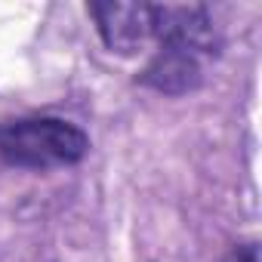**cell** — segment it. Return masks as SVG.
<instances>
[{
	"label": "cell",
	"instance_id": "5",
	"mask_svg": "<svg viewBox=\"0 0 262 262\" xmlns=\"http://www.w3.org/2000/svg\"><path fill=\"white\" fill-rule=\"evenodd\" d=\"M222 262H259V250L256 244H244V247H234Z\"/></svg>",
	"mask_w": 262,
	"mask_h": 262
},
{
	"label": "cell",
	"instance_id": "1",
	"mask_svg": "<svg viewBox=\"0 0 262 262\" xmlns=\"http://www.w3.org/2000/svg\"><path fill=\"white\" fill-rule=\"evenodd\" d=\"M86 151V133L59 117H25L0 126V158L13 167H68L77 164Z\"/></svg>",
	"mask_w": 262,
	"mask_h": 262
},
{
	"label": "cell",
	"instance_id": "2",
	"mask_svg": "<svg viewBox=\"0 0 262 262\" xmlns=\"http://www.w3.org/2000/svg\"><path fill=\"white\" fill-rule=\"evenodd\" d=\"M90 16L108 50L114 53H139L148 40H155V7L151 4H123V0H105L90 4Z\"/></svg>",
	"mask_w": 262,
	"mask_h": 262
},
{
	"label": "cell",
	"instance_id": "3",
	"mask_svg": "<svg viewBox=\"0 0 262 262\" xmlns=\"http://www.w3.org/2000/svg\"><path fill=\"white\" fill-rule=\"evenodd\" d=\"M155 40L188 50L204 62L219 53V34L204 7H155Z\"/></svg>",
	"mask_w": 262,
	"mask_h": 262
},
{
	"label": "cell",
	"instance_id": "4",
	"mask_svg": "<svg viewBox=\"0 0 262 262\" xmlns=\"http://www.w3.org/2000/svg\"><path fill=\"white\" fill-rule=\"evenodd\" d=\"M139 83L158 93H167V96L191 93L204 83V59L179 47H161L151 56V62L142 68Z\"/></svg>",
	"mask_w": 262,
	"mask_h": 262
}]
</instances>
